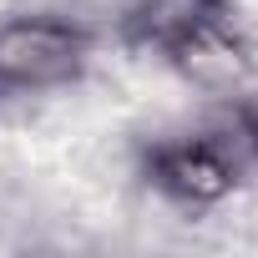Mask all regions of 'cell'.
Segmentation results:
<instances>
[{"label":"cell","instance_id":"3957f363","mask_svg":"<svg viewBox=\"0 0 258 258\" xmlns=\"http://www.w3.org/2000/svg\"><path fill=\"white\" fill-rule=\"evenodd\" d=\"M218 16V0H132V31L157 46H177L192 26Z\"/></svg>","mask_w":258,"mask_h":258},{"label":"cell","instance_id":"7a4b0ae2","mask_svg":"<svg viewBox=\"0 0 258 258\" xmlns=\"http://www.w3.org/2000/svg\"><path fill=\"white\" fill-rule=\"evenodd\" d=\"M152 182L182 208H208L233 192L238 172L213 142H172L152 157Z\"/></svg>","mask_w":258,"mask_h":258},{"label":"cell","instance_id":"6da1fadb","mask_svg":"<svg viewBox=\"0 0 258 258\" xmlns=\"http://www.w3.org/2000/svg\"><path fill=\"white\" fill-rule=\"evenodd\" d=\"M86 51H91V41L81 26L51 21V16H21L11 26H0V81L21 86V91L61 86V81L81 76Z\"/></svg>","mask_w":258,"mask_h":258}]
</instances>
